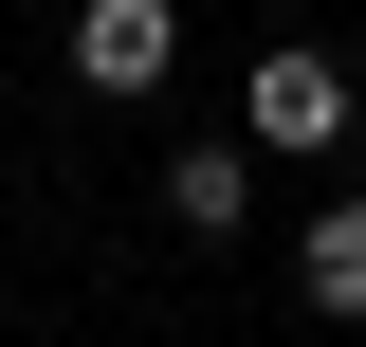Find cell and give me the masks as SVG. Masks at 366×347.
Wrapping results in <instances>:
<instances>
[{
    "label": "cell",
    "mask_w": 366,
    "mask_h": 347,
    "mask_svg": "<svg viewBox=\"0 0 366 347\" xmlns=\"http://www.w3.org/2000/svg\"><path fill=\"white\" fill-rule=\"evenodd\" d=\"M348 55H257L238 74V146H348Z\"/></svg>",
    "instance_id": "obj_1"
},
{
    "label": "cell",
    "mask_w": 366,
    "mask_h": 347,
    "mask_svg": "<svg viewBox=\"0 0 366 347\" xmlns=\"http://www.w3.org/2000/svg\"><path fill=\"white\" fill-rule=\"evenodd\" d=\"M165 74H183L165 0H74V91H165Z\"/></svg>",
    "instance_id": "obj_2"
},
{
    "label": "cell",
    "mask_w": 366,
    "mask_h": 347,
    "mask_svg": "<svg viewBox=\"0 0 366 347\" xmlns=\"http://www.w3.org/2000/svg\"><path fill=\"white\" fill-rule=\"evenodd\" d=\"M165 219H183V238H238V219H257V146H238V129H202V146L165 165Z\"/></svg>",
    "instance_id": "obj_3"
},
{
    "label": "cell",
    "mask_w": 366,
    "mask_h": 347,
    "mask_svg": "<svg viewBox=\"0 0 366 347\" xmlns=\"http://www.w3.org/2000/svg\"><path fill=\"white\" fill-rule=\"evenodd\" d=\"M293 293H312L330 329H366V201H312V238H293Z\"/></svg>",
    "instance_id": "obj_4"
}]
</instances>
